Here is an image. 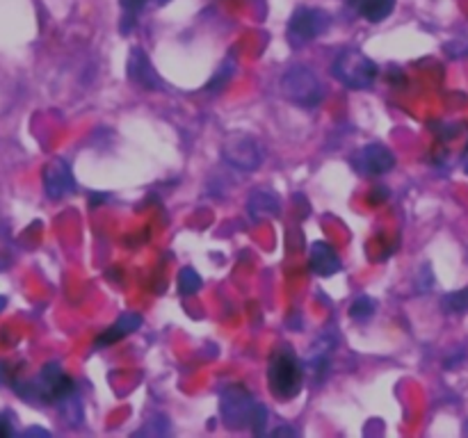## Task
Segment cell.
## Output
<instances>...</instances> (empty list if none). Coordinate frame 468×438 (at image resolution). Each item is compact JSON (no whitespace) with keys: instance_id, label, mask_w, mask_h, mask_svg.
<instances>
[{"instance_id":"cell-1","label":"cell","mask_w":468,"mask_h":438,"mask_svg":"<svg viewBox=\"0 0 468 438\" xmlns=\"http://www.w3.org/2000/svg\"><path fill=\"white\" fill-rule=\"evenodd\" d=\"M219 411L229 429H254L256 433L263 432L268 422V411L256 402V397L240 383L222 388L219 395Z\"/></svg>"},{"instance_id":"cell-2","label":"cell","mask_w":468,"mask_h":438,"mask_svg":"<svg viewBox=\"0 0 468 438\" xmlns=\"http://www.w3.org/2000/svg\"><path fill=\"white\" fill-rule=\"evenodd\" d=\"M14 391L21 397H26V400H37L44 402V404H59L64 397L76 392V383L58 363H46L32 381L14 383Z\"/></svg>"},{"instance_id":"cell-3","label":"cell","mask_w":468,"mask_h":438,"mask_svg":"<svg viewBox=\"0 0 468 438\" xmlns=\"http://www.w3.org/2000/svg\"><path fill=\"white\" fill-rule=\"evenodd\" d=\"M302 383H304V368L295 351L288 347L274 351L268 365V386L272 395H277L279 400H292L300 395Z\"/></svg>"},{"instance_id":"cell-4","label":"cell","mask_w":468,"mask_h":438,"mask_svg":"<svg viewBox=\"0 0 468 438\" xmlns=\"http://www.w3.org/2000/svg\"><path fill=\"white\" fill-rule=\"evenodd\" d=\"M279 89L291 103L302 105V108H315L324 96L323 85L315 78V73L302 64L286 68V73L279 80Z\"/></svg>"},{"instance_id":"cell-5","label":"cell","mask_w":468,"mask_h":438,"mask_svg":"<svg viewBox=\"0 0 468 438\" xmlns=\"http://www.w3.org/2000/svg\"><path fill=\"white\" fill-rule=\"evenodd\" d=\"M332 73L336 76L338 82H343L350 89H368L378 78V64L368 57V55L359 53V50H343L336 59H334Z\"/></svg>"},{"instance_id":"cell-6","label":"cell","mask_w":468,"mask_h":438,"mask_svg":"<svg viewBox=\"0 0 468 438\" xmlns=\"http://www.w3.org/2000/svg\"><path fill=\"white\" fill-rule=\"evenodd\" d=\"M222 160L229 167L238 169V172H256L263 162V151H261L259 141L247 132H231L224 137L222 141Z\"/></svg>"},{"instance_id":"cell-7","label":"cell","mask_w":468,"mask_h":438,"mask_svg":"<svg viewBox=\"0 0 468 438\" xmlns=\"http://www.w3.org/2000/svg\"><path fill=\"white\" fill-rule=\"evenodd\" d=\"M329 27V14L315 7H300L288 23V41L295 48L311 44Z\"/></svg>"},{"instance_id":"cell-8","label":"cell","mask_w":468,"mask_h":438,"mask_svg":"<svg viewBox=\"0 0 468 438\" xmlns=\"http://www.w3.org/2000/svg\"><path fill=\"white\" fill-rule=\"evenodd\" d=\"M356 169L366 176H384L396 167V155L384 144H368L356 153Z\"/></svg>"},{"instance_id":"cell-9","label":"cell","mask_w":468,"mask_h":438,"mask_svg":"<svg viewBox=\"0 0 468 438\" xmlns=\"http://www.w3.org/2000/svg\"><path fill=\"white\" fill-rule=\"evenodd\" d=\"M44 190L46 196L50 199H62V196L71 194L76 190V181H73L71 167L67 160L53 158L44 167Z\"/></svg>"},{"instance_id":"cell-10","label":"cell","mask_w":468,"mask_h":438,"mask_svg":"<svg viewBox=\"0 0 468 438\" xmlns=\"http://www.w3.org/2000/svg\"><path fill=\"white\" fill-rule=\"evenodd\" d=\"M128 78L133 82H137L140 87L144 89H163V80L158 78L155 68L151 67L149 57L142 48H133L131 50V57H128Z\"/></svg>"},{"instance_id":"cell-11","label":"cell","mask_w":468,"mask_h":438,"mask_svg":"<svg viewBox=\"0 0 468 438\" xmlns=\"http://www.w3.org/2000/svg\"><path fill=\"white\" fill-rule=\"evenodd\" d=\"M309 267L318 276H334L336 272H341V258L332 245L314 242L309 249Z\"/></svg>"},{"instance_id":"cell-12","label":"cell","mask_w":468,"mask_h":438,"mask_svg":"<svg viewBox=\"0 0 468 438\" xmlns=\"http://www.w3.org/2000/svg\"><path fill=\"white\" fill-rule=\"evenodd\" d=\"M247 210L254 219L272 217V214L282 213V199L272 190H254L247 201Z\"/></svg>"},{"instance_id":"cell-13","label":"cell","mask_w":468,"mask_h":438,"mask_svg":"<svg viewBox=\"0 0 468 438\" xmlns=\"http://www.w3.org/2000/svg\"><path fill=\"white\" fill-rule=\"evenodd\" d=\"M140 324H142L140 315H135V313L119 315L117 322H114L112 327H110L108 331H105L103 336H101L99 340H96V347L112 345V342H117V340H122V338L131 336L133 331H137V328H140Z\"/></svg>"},{"instance_id":"cell-14","label":"cell","mask_w":468,"mask_h":438,"mask_svg":"<svg viewBox=\"0 0 468 438\" xmlns=\"http://www.w3.org/2000/svg\"><path fill=\"white\" fill-rule=\"evenodd\" d=\"M350 5H355L361 16L370 23L384 21L396 9V0H350Z\"/></svg>"},{"instance_id":"cell-15","label":"cell","mask_w":468,"mask_h":438,"mask_svg":"<svg viewBox=\"0 0 468 438\" xmlns=\"http://www.w3.org/2000/svg\"><path fill=\"white\" fill-rule=\"evenodd\" d=\"M201 287V276L195 272L192 267H186L181 269V274H178V292L186 297L195 295V292H199Z\"/></svg>"},{"instance_id":"cell-16","label":"cell","mask_w":468,"mask_h":438,"mask_svg":"<svg viewBox=\"0 0 468 438\" xmlns=\"http://www.w3.org/2000/svg\"><path fill=\"white\" fill-rule=\"evenodd\" d=\"M14 258H16V249H14V240L5 228H0V272L12 267Z\"/></svg>"},{"instance_id":"cell-17","label":"cell","mask_w":468,"mask_h":438,"mask_svg":"<svg viewBox=\"0 0 468 438\" xmlns=\"http://www.w3.org/2000/svg\"><path fill=\"white\" fill-rule=\"evenodd\" d=\"M373 313H375V301L366 295L356 297L355 304L350 306V318L355 319V322H366V319L373 318Z\"/></svg>"},{"instance_id":"cell-18","label":"cell","mask_w":468,"mask_h":438,"mask_svg":"<svg viewBox=\"0 0 468 438\" xmlns=\"http://www.w3.org/2000/svg\"><path fill=\"white\" fill-rule=\"evenodd\" d=\"M441 304H443V310H446V313H466L468 310V287L446 295L441 299Z\"/></svg>"},{"instance_id":"cell-19","label":"cell","mask_w":468,"mask_h":438,"mask_svg":"<svg viewBox=\"0 0 468 438\" xmlns=\"http://www.w3.org/2000/svg\"><path fill=\"white\" fill-rule=\"evenodd\" d=\"M59 411H62L64 420H67L69 424H78L82 420V409H80V402H78L76 392L69 397H64L62 402H59Z\"/></svg>"},{"instance_id":"cell-20","label":"cell","mask_w":468,"mask_h":438,"mask_svg":"<svg viewBox=\"0 0 468 438\" xmlns=\"http://www.w3.org/2000/svg\"><path fill=\"white\" fill-rule=\"evenodd\" d=\"M14 433L12 420H9L7 413H0V438H7Z\"/></svg>"},{"instance_id":"cell-21","label":"cell","mask_w":468,"mask_h":438,"mask_svg":"<svg viewBox=\"0 0 468 438\" xmlns=\"http://www.w3.org/2000/svg\"><path fill=\"white\" fill-rule=\"evenodd\" d=\"M274 436H282V433H288V436H295V429H291V427H279V429H274Z\"/></svg>"},{"instance_id":"cell-22","label":"cell","mask_w":468,"mask_h":438,"mask_svg":"<svg viewBox=\"0 0 468 438\" xmlns=\"http://www.w3.org/2000/svg\"><path fill=\"white\" fill-rule=\"evenodd\" d=\"M5 306H7V297L0 295V313H3V310H5Z\"/></svg>"},{"instance_id":"cell-23","label":"cell","mask_w":468,"mask_h":438,"mask_svg":"<svg viewBox=\"0 0 468 438\" xmlns=\"http://www.w3.org/2000/svg\"><path fill=\"white\" fill-rule=\"evenodd\" d=\"M466 173H468V164H466Z\"/></svg>"}]
</instances>
